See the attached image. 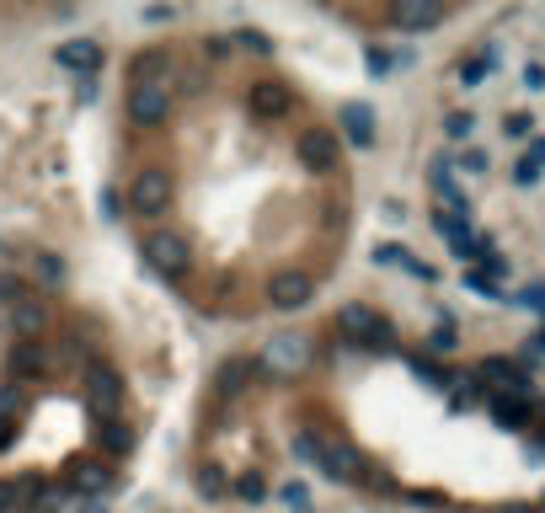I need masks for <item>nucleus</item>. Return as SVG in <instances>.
<instances>
[{"instance_id":"a19ab883","label":"nucleus","mask_w":545,"mask_h":513,"mask_svg":"<svg viewBox=\"0 0 545 513\" xmlns=\"http://www.w3.org/2000/svg\"><path fill=\"white\" fill-rule=\"evenodd\" d=\"M86 513H107V508H97V503H91V508H86Z\"/></svg>"},{"instance_id":"20e7f679","label":"nucleus","mask_w":545,"mask_h":513,"mask_svg":"<svg viewBox=\"0 0 545 513\" xmlns=\"http://www.w3.org/2000/svg\"><path fill=\"white\" fill-rule=\"evenodd\" d=\"M171 204V177L161 166H145V171H134V182H129V214H139V220H155V214H166Z\"/></svg>"},{"instance_id":"f8f14e48","label":"nucleus","mask_w":545,"mask_h":513,"mask_svg":"<svg viewBox=\"0 0 545 513\" xmlns=\"http://www.w3.org/2000/svg\"><path fill=\"white\" fill-rule=\"evenodd\" d=\"M59 65L65 70H75L81 81H91V75L102 70V49L91 38H75V43H59Z\"/></svg>"},{"instance_id":"f03ea898","label":"nucleus","mask_w":545,"mask_h":513,"mask_svg":"<svg viewBox=\"0 0 545 513\" xmlns=\"http://www.w3.org/2000/svg\"><path fill=\"white\" fill-rule=\"evenodd\" d=\"M294 161H300L305 171H316V177H332V171H342L337 129H300V139H294Z\"/></svg>"},{"instance_id":"a211bd4d","label":"nucleus","mask_w":545,"mask_h":513,"mask_svg":"<svg viewBox=\"0 0 545 513\" xmlns=\"http://www.w3.org/2000/svg\"><path fill=\"white\" fill-rule=\"evenodd\" d=\"M433 193H439V204H449L455 214H471L465 209V193L455 188V166L449 161H433Z\"/></svg>"},{"instance_id":"ddd939ff","label":"nucleus","mask_w":545,"mask_h":513,"mask_svg":"<svg viewBox=\"0 0 545 513\" xmlns=\"http://www.w3.org/2000/svg\"><path fill=\"white\" fill-rule=\"evenodd\" d=\"M166 75H171V54L166 49H145V54L129 59V81L134 86H166Z\"/></svg>"},{"instance_id":"9d476101","label":"nucleus","mask_w":545,"mask_h":513,"mask_svg":"<svg viewBox=\"0 0 545 513\" xmlns=\"http://www.w3.org/2000/svg\"><path fill=\"white\" fill-rule=\"evenodd\" d=\"M11 332L22 342H43V332H49V305H43L38 294H27L22 305H11Z\"/></svg>"},{"instance_id":"7c9ffc66","label":"nucleus","mask_w":545,"mask_h":513,"mask_svg":"<svg viewBox=\"0 0 545 513\" xmlns=\"http://www.w3.org/2000/svg\"><path fill=\"white\" fill-rule=\"evenodd\" d=\"M107 433H102V449H113V455H118V449H129V428H123V423H102Z\"/></svg>"},{"instance_id":"c756f323","label":"nucleus","mask_w":545,"mask_h":513,"mask_svg":"<svg viewBox=\"0 0 545 513\" xmlns=\"http://www.w3.org/2000/svg\"><path fill=\"white\" fill-rule=\"evenodd\" d=\"M38 278H43L49 289H59V284H65V268H59V257H49V252H43V257H38Z\"/></svg>"},{"instance_id":"b1692460","label":"nucleus","mask_w":545,"mask_h":513,"mask_svg":"<svg viewBox=\"0 0 545 513\" xmlns=\"http://www.w3.org/2000/svg\"><path fill=\"white\" fill-rule=\"evenodd\" d=\"M27 300V278L22 273H11V268H0V305H22Z\"/></svg>"},{"instance_id":"4be33fe9","label":"nucleus","mask_w":545,"mask_h":513,"mask_svg":"<svg viewBox=\"0 0 545 513\" xmlns=\"http://www.w3.org/2000/svg\"><path fill=\"white\" fill-rule=\"evenodd\" d=\"M492 65H497L492 49H481V54H471V59H460V86H481V81L492 75Z\"/></svg>"},{"instance_id":"a878e982","label":"nucleus","mask_w":545,"mask_h":513,"mask_svg":"<svg viewBox=\"0 0 545 513\" xmlns=\"http://www.w3.org/2000/svg\"><path fill=\"white\" fill-rule=\"evenodd\" d=\"M198 492H204V497H225L230 492V476L220 471V465H204V471H198Z\"/></svg>"},{"instance_id":"7ed1b4c3","label":"nucleus","mask_w":545,"mask_h":513,"mask_svg":"<svg viewBox=\"0 0 545 513\" xmlns=\"http://www.w3.org/2000/svg\"><path fill=\"white\" fill-rule=\"evenodd\" d=\"M337 337L353 342V348H380V342H391V321L375 316L369 305H342L337 310Z\"/></svg>"},{"instance_id":"ea45409f","label":"nucleus","mask_w":545,"mask_h":513,"mask_svg":"<svg viewBox=\"0 0 545 513\" xmlns=\"http://www.w3.org/2000/svg\"><path fill=\"white\" fill-rule=\"evenodd\" d=\"M535 353H545V332H540V337H535Z\"/></svg>"},{"instance_id":"0eeeda50","label":"nucleus","mask_w":545,"mask_h":513,"mask_svg":"<svg viewBox=\"0 0 545 513\" xmlns=\"http://www.w3.org/2000/svg\"><path fill=\"white\" fill-rule=\"evenodd\" d=\"M246 107H252L257 123H284L294 113V91L278 86V81H257L252 91H246Z\"/></svg>"},{"instance_id":"bb28decb","label":"nucleus","mask_w":545,"mask_h":513,"mask_svg":"<svg viewBox=\"0 0 545 513\" xmlns=\"http://www.w3.org/2000/svg\"><path fill=\"white\" fill-rule=\"evenodd\" d=\"M27 407V385H0V423Z\"/></svg>"},{"instance_id":"4468645a","label":"nucleus","mask_w":545,"mask_h":513,"mask_svg":"<svg viewBox=\"0 0 545 513\" xmlns=\"http://www.w3.org/2000/svg\"><path fill=\"white\" fill-rule=\"evenodd\" d=\"M321 471L332 481H358V476H364V460H358L353 444H326L321 449Z\"/></svg>"},{"instance_id":"1a4fd4ad","label":"nucleus","mask_w":545,"mask_h":513,"mask_svg":"<svg viewBox=\"0 0 545 513\" xmlns=\"http://www.w3.org/2000/svg\"><path fill=\"white\" fill-rule=\"evenodd\" d=\"M337 129H342L348 145L369 150V145H375V107H369V102H342L337 107Z\"/></svg>"},{"instance_id":"dca6fc26","label":"nucleus","mask_w":545,"mask_h":513,"mask_svg":"<svg viewBox=\"0 0 545 513\" xmlns=\"http://www.w3.org/2000/svg\"><path fill=\"white\" fill-rule=\"evenodd\" d=\"M481 375L497 380L503 391H513L519 401H529V380H524V369H519V364H508V359H487V364H481Z\"/></svg>"},{"instance_id":"4c0bfd02","label":"nucleus","mask_w":545,"mask_h":513,"mask_svg":"<svg viewBox=\"0 0 545 513\" xmlns=\"http://www.w3.org/2000/svg\"><path fill=\"white\" fill-rule=\"evenodd\" d=\"M230 54V38H209L204 43V59H225Z\"/></svg>"},{"instance_id":"e433bc0d","label":"nucleus","mask_w":545,"mask_h":513,"mask_svg":"<svg viewBox=\"0 0 545 513\" xmlns=\"http://www.w3.org/2000/svg\"><path fill=\"white\" fill-rule=\"evenodd\" d=\"M364 65L375 70V75H385V70H391V54H385V49H369V59H364Z\"/></svg>"},{"instance_id":"39448f33","label":"nucleus","mask_w":545,"mask_h":513,"mask_svg":"<svg viewBox=\"0 0 545 513\" xmlns=\"http://www.w3.org/2000/svg\"><path fill=\"white\" fill-rule=\"evenodd\" d=\"M171 86H134L129 91V102H123V113H129L134 129H166V118H171Z\"/></svg>"},{"instance_id":"cd10ccee","label":"nucleus","mask_w":545,"mask_h":513,"mask_svg":"<svg viewBox=\"0 0 545 513\" xmlns=\"http://www.w3.org/2000/svg\"><path fill=\"white\" fill-rule=\"evenodd\" d=\"M236 497H246V503H262V497H268V481H262L257 471H246V476L236 481Z\"/></svg>"},{"instance_id":"423d86ee","label":"nucleus","mask_w":545,"mask_h":513,"mask_svg":"<svg viewBox=\"0 0 545 513\" xmlns=\"http://www.w3.org/2000/svg\"><path fill=\"white\" fill-rule=\"evenodd\" d=\"M310 300H316V278L300 273V268H278L268 278V305L273 310H305Z\"/></svg>"},{"instance_id":"c9c22d12","label":"nucleus","mask_w":545,"mask_h":513,"mask_svg":"<svg viewBox=\"0 0 545 513\" xmlns=\"http://www.w3.org/2000/svg\"><path fill=\"white\" fill-rule=\"evenodd\" d=\"M524 86L529 91H545V65H524Z\"/></svg>"},{"instance_id":"393cba45","label":"nucleus","mask_w":545,"mask_h":513,"mask_svg":"<svg viewBox=\"0 0 545 513\" xmlns=\"http://www.w3.org/2000/svg\"><path fill=\"white\" fill-rule=\"evenodd\" d=\"M444 134L449 139H471L476 134V113H471V107H455V113L444 118Z\"/></svg>"},{"instance_id":"f704fd0d","label":"nucleus","mask_w":545,"mask_h":513,"mask_svg":"<svg viewBox=\"0 0 545 513\" xmlns=\"http://www.w3.org/2000/svg\"><path fill=\"white\" fill-rule=\"evenodd\" d=\"M519 305H529V310H545V284H529V289L519 294Z\"/></svg>"},{"instance_id":"c85d7f7f","label":"nucleus","mask_w":545,"mask_h":513,"mask_svg":"<svg viewBox=\"0 0 545 513\" xmlns=\"http://www.w3.org/2000/svg\"><path fill=\"white\" fill-rule=\"evenodd\" d=\"M487 166H492V161H487V150H481V145H465V150H460V171H471V177H481Z\"/></svg>"},{"instance_id":"9b49d317","label":"nucleus","mask_w":545,"mask_h":513,"mask_svg":"<svg viewBox=\"0 0 545 513\" xmlns=\"http://www.w3.org/2000/svg\"><path fill=\"white\" fill-rule=\"evenodd\" d=\"M59 359L43 342H17V353H11V385H22L27 375H43V369H54Z\"/></svg>"},{"instance_id":"5701e85b","label":"nucleus","mask_w":545,"mask_h":513,"mask_svg":"<svg viewBox=\"0 0 545 513\" xmlns=\"http://www.w3.org/2000/svg\"><path fill=\"white\" fill-rule=\"evenodd\" d=\"M278 503H284L289 513H310L316 508V497H310L305 481H284V487H278Z\"/></svg>"},{"instance_id":"412c9836","label":"nucleus","mask_w":545,"mask_h":513,"mask_svg":"<svg viewBox=\"0 0 545 513\" xmlns=\"http://www.w3.org/2000/svg\"><path fill=\"white\" fill-rule=\"evenodd\" d=\"M268 359H273L278 369H300V364H305V348H300V342H294V337H273ZM268 359H262V364H268Z\"/></svg>"},{"instance_id":"2f4dec72","label":"nucleus","mask_w":545,"mask_h":513,"mask_svg":"<svg viewBox=\"0 0 545 513\" xmlns=\"http://www.w3.org/2000/svg\"><path fill=\"white\" fill-rule=\"evenodd\" d=\"M22 508V492H17V481H0V513H17Z\"/></svg>"},{"instance_id":"72a5a7b5","label":"nucleus","mask_w":545,"mask_h":513,"mask_svg":"<svg viewBox=\"0 0 545 513\" xmlns=\"http://www.w3.org/2000/svg\"><path fill=\"white\" fill-rule=\"evenodd\" d=\"M529 129H535V118H529V113H508V134L513 139H524Z\"/></svg>"},{"instance_id":"f3484780","label":"nucleus","mask_w":545,"mask_h":513,"mask_svg":"<svg viewBox=\"0 0 545 513\" xmlns=\"http://www.w3.org/2000/svg\"><path fill=\"white\" fill-rule=\"evenodd\" d=\"M257 369H262L257 359H230V364H220V375H214V391H220V396H236L241 385L257 375Z\"/></svg>"},{"instance_id":"6ab92c4d","label":"nucleus","mask_w":545,"mask_h":513,"mask_svg":"<svg viewBox=\"0 0 545 513\" xmlns=\"http://www.w3.org/2000/svg\"><path fill=\"white\" fill-rule=\"evenodd\" d=\"M439 17H444V11H439V6H423V0H401V6L391 11L396 27H433Z\"/></svg>"},{"instance_id":"473e14b6","label":"nucleus","mask_w":545,"mask_h":513,"mask_svg":"<svg viewBox=\"0 0 545 513\" xmlns=\"http://www.w3.org/2000/svg\"><path fill=\"white\" fill-rule=\"evenodd\" d=\"M513 182H519V188H535V182H540V166H529L524 155H519V166H513Z\"/></svg>"},{"instance_id":"aec40b11","label":"nucleus","mask_w":545,"mask_h":513,"mask_svg":"<svg viewBox=\"0 0 545 513\" xmlns=\"http://www.w3.org/2000/svg\"><path fill=\"white\" fill-rule=\"evenodd\" d=\"M375 262H385V268H407L412 278H433V268H423V262H417V257L407 252V246H380Z\"/></svg>"},{"instance_id":"6e6552de","label":"nucleus","mask_w":545,"mask_h":513,"mask_svg":"<svg viewBox=\"0 0 545 513\" xmlns=\"http://www.w3.org/2000/svg\"><path fill=\"white\" fill-rule=\"evenodd\" d=\"M86 401H91V412H97V417L113 423V412L123 407V380L107 364H91L86 369Z\"/></svg>"},{"instance_id":"58836bf2","label":"nucleus","mask_w":545,"mask_h":513,"mask_svg":"<svg viewBox=\"0 0 545 513\" xmlns=\"http://www.w3.org/2000/svg\"><path fill=\"white\" fill-rule=\"evenodd\" d=\"M529 166H545V134L540 139H529V155H524Z\"/></svg>"},{"instance_id":"f257e3e1","label":"nucleus","mask_w":545,"mask_h":513,"mask_svg":"<svg viewBox=\"0 0 545 513\" xmlns=\"http://www.w3.org/2000/svg\"><path fill=\"white\" fill-rule=\"evenodd\" d=\"M145 262L161 278L177 284V278H188V268H193V246H188L182 230H150V236H145Z\"/></svg>"},{"instance_id":"2eb2a0df","label":"nucleus","mask_w":545,"mask_h":513,"mask_svg":"<svg viewBox=\"0 0 545 513\" xmlns=\"http://www.w3.org/2000/svg\"><path fill=\"white\" fill-rule=\"evenodd\" d=\"M107 487H113V471H107L102 460H91V465H75V476H70V492H81V497H102Z\"/></svg>"}]
</instances>
